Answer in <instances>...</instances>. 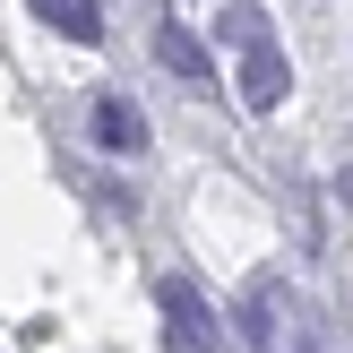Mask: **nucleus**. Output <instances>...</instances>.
I'll return each instance as SVG.
<instances>
[{
	"mask_svg": "<svg viewBox=\"0 0 353 353\" xmlns=\"http://www.w3.org/2000/svg\"><path fill=\"white\" fill-rule=\"evenodd\" d=\"M155 302H164L172 353H224V319L207 310V293L190 285V276H164V285H155Z\"/></svg>",
	"mask_w": 353,
	"mask_h": 353,
	"instance_id": "f03ea898",
	"label": "nucleus"
},
{
	"mask_svg": "<svg viewBox=\"0 0 353 353\" xmlns=\"http://www.w3.org/2000/svg\"><path fill=\"white\" fill-rule=\"evenodd\" d=\"M34 17L61 26L69 43H95V34H103V9H95V0H34Z\"/></svg>",
	"mask_w": 353,
	"mask_h": 353,
	"instance_id": "423d86ee",
	"label": "nucleus"
},
{
	"mask_svg": "<svg viewBox=\"0 0 353 353\" xmlns=\"http://www.w3.org/2000/svg\"><path fill=\"white\" fill-rule=\"evenodd\" d=\"M86 138H95L103 155H138V147H147V121H138V103H130V95H95Z\"/></svg>",
	"mask_w": 353,
	"mask_h": 353,
	"instance_id": "7ed1b4c3",
	"label": "nucleus"
},
{
	"mask_svg": "<svg viewBox=\"0 0 353 353\" xmlns=\"http://www.w3.org/2000/svg\"><path fill=\"white\" fill-rule=\"evenodd\" d=\"M276 310H285V285L276 276H250V293H241V345H276Z\"/></svg>",
	"mask_w": 353,
	"mask_h": 353,
	"instance_id": "20e7f679",
	"label": "nucleus"
},
{
	"mask_svg": "<svg viewBox=\"0 0 353 353\" xmlns=\"http://www.w3.org/2000/svg\"><path fill=\"white\" fill-rule=\"evenodd\" d=\"M155 52H164V69H172V78H190V86L207 78V43H199L190 26H172V17L155 26Z\"/></svg>",
	"mask_w": 353,
	"mask_h": 353,
	"instance_id": "39448f33",
	"label": "nucleus"
},
{
	"mask_svg": "<svg viewBox=\"0 0 353 353\" xmlns=\"http://www.w3.org/2000/svg\"><path fill=\"white\" fill-rule=\"evenodd\" d=\"M336 190H345V207H353V164H345V181H336Z\"/></svg>",
	"mask_w": 353,
	"mask_h": 353,
	"instance_id": "0eeeda50",
	"label": "nucleus"
},
{
	"mask_svg": "<svg viewBox=\"0 0 353 353\" xmlns=\"http://www.w3.org/2000/svg\"><path fill=\"white\" fill-rule=\"evenodd\" d=\"M216 43H241V103H250V112H276V103L293 95V61H285V43H276L268 9L233 0V9L216 17Z\"/></svg>",
	"mask_w": 353,
	"mask_h": 353,
	"instance_id": "f257e3e1",
	"label": "nucleus"
}]
</instances>
